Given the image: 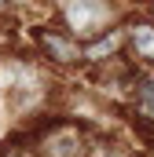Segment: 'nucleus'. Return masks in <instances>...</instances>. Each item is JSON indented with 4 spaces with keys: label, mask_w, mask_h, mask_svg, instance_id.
I'll return each mask as SVG.
<instances>
[{
    "label": "nucleus",
    "mask_w": 154,
    "mask_h": 157,
    "mask_svg": "<svg viewBox=\"0 0 154 157\" xmlns=\"http://www.w3.org/2000/svg\"><path fill=\"white\" fill-rule=\"evenodd\" d=\"M51 73L30 59H11L0 70V99L11 117H37L51 99Z\"/></svg>",
    "instance_id": "nucleus-1"
},
{
    "label": "nucleus",
    "mask_w": 154,
    "mask_h": 157,
    "mask_svg": "<svg viewBox=\"0 0 154 157\" xmlns=\"http://www.w3.org/2000/svg\"><path fill=\"white\" fill-rule=\"evenodd\" d=\"M51 15L77 40H92L128 18L125 0H51Z\"/></svg>",
    "instance_id": "nucleus-2"
},
{
    "label": "nucleus",
    "mask_w": 154,
    "mask_h": 157,
    "mask_svg": "<svg viewBox=\"0 0 154 157\" xmlns=\"http://www.w3.org/2000/svg\"><path fill=\"white\" fill-rule=\"evenodd\" d=\"M88 143H92V135L84 132V124L48 121L30 139V150H33V157H88Z\"/></svg>",
    "instance_id": "nucleus-3"
},
{
    "label": "nucleus",
    "mask_w": 154,
    "mask_h": 157,
    "mask_svg": "<svg viewBox=\"0 0 154 157\" xmlns=\"http://www.w3.org/2000/svg\"><path fill=\"white\" fill-rule=\"evenodd\" d=\"M33 44H37L40 59L48 66H63V70H77L84 66V40H77L66 26L59 22H48L33 29Z\"/></svg>",
    "instance_id": "nucleus-4"
},
{
    "label": "nucleus",
    "mask_w": 154,
    "mask_h": 157,
    "mask_svg": "<svg viewBox=\"0 0 154 157\" xmlns=\"http://www.w3.org/2000/svg\"><path fill=\"white\" fill-rule=\"evenodd\" d=\"M125 102L143 128H154V66H136V77L128 84Z\"/></svg>",
    "instance_id": "nucleus-5"
},
{
    "label": "nucleus",
    "mask_w": 154,
    "mask_h": 157,
    "mask_svg": "<svg viewBox=\"0 0 154 157\" xmlns=\"http://www.w3.org/2000/svg\"><path fill=\"white\" fill-rule=\"evenodd\" d=\"M125 51L136 66H154V18H125Z\"/></svg>",
    "instance_id": "nucleus-6"
},
{
    "label": "nucleus",
    "mask_w": 154,
    "mask_h": 157,
    "mask_svg": "<svg viewBox=\"0 0 154 157\" xmlns=\"http://www.w3.org/2000/svg\"><path fill=\"white\" fill-rule=\"evenodd\" d=\"M125 55V22L121 26H110L107 33L84 40V66H103L110 59H121Z\"/></svg>",
    "instance_id": "nucleus-7"
},
{
    "label": "nucleus",
    "mask_w": 154,
    "mask_h": 157,
    "mask_svg": "<svg viewBox=\"0 0 154 157\" xmlns=\"http://www.w3.org/2000/svg\"><path fill=\"white\" fill-rule=\"evenodd\" d=\"M88 157H136L128 143L121 139H110V135H92L88 143Z\"/></svg>",
    "instance_id": "nucleus-8"
},
{
    "label": "nucleus",
    "mask_w": 154,
    "mask_h": 157,
    "mask_svg": "<svg viewBox=\"0 0 154 157\" xmlns=\"http://www.w3.org/2000/svg\"><path fill=\"white\" fill-rule=\"evenodd\" d=\"M22 4H30V0H0V15H11V11H18Z\"/></svg>",
    "instance_id": "nucleus-9"
}]
</instances>
